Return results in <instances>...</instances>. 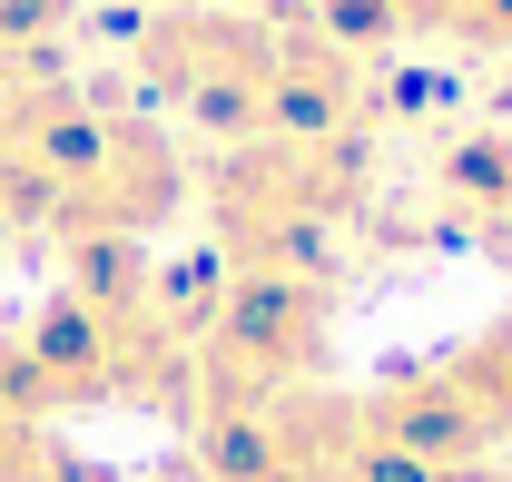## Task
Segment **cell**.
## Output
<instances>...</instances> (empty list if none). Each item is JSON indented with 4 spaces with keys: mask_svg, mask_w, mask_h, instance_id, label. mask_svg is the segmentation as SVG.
I'll use <instances>...</instances> for the list:
<instances>
[{
    "mask_svg": "<svg viewBox=\"0 0 512 482\" xmlns=\"http://www.w3.org/2000/svg\"><path fill=\"white\" fill-rule=\"evenodd\" d=\"M0 237H10V217H0Z\"/></svg>",
    "mask_w": 512,
    "mask_h": 482,
    "instance_id": "obj_8",
    "label": "cell"
},
{
    "mask_svg": "<svg viewBox=\"0 0 512 482\" xmlns=\"http://www.w3.org/2000/svg\"><path fill=\"white\" fill-rule=\"evenodd\" d=\"M365 414H375V433L414 473H434V482H463L473 463L512 453V315L453 335L444 355L404 364V374H384L365 394Z\"/></svg>",
    "mask_w": 512,
    "mask_h": 482,
    "instance_id": "obj_2",
    "label": "cell"
},
{
    "mask_svg": "<svg viewBox=\"0 0 512 482\" xmlns=\"http://www.w3.org/2000/svg\"><path fill=\"white\" fill-rule=\"evenodd\" d=\"M463 187L493 197V207H512V148H473V158H463Z\"/></svg>",
    "mask_w": 512,
    "mask_h": 482,
    "instance_id": "obj_7",
    "label": "cell"
},
{
    "mask_svg": "<svg viewBox=\"0 0 512 482\" xmlns=\"http://www.w3.org/2000/svg\"><path fill=\"white\" fill-rule=\"evenodd\" d=\"M463 482H473V473H463ZM503 482H512V473H503Z\"/></svg>",
    "mask_w": 512,
    "mask_h": 482,
    "instance_id": "obj_9",
    "label": "cell"
},
{
    "mask_svg": "<svg viewBox=\"0 0 512 482\" xmlns=\"http://www.w3.org/2000/svg\"><path fill=\"white\" fill-rule=\"evenodd\" d=\"M0 482H109V463H89L50 414L0 404Z\"/></svg>",
    "mask_w": 512,
    "mask_h": 482,
    "instance_id": "obj_5",
    "label": "cell"
},
{
    "mask_svg": "<svg viewBox=\"0 0 512 482\" xmlns=\"http://www.w3.org/2000/svg\"><path fill=\"white\" fill-rule=\"evenodd\" d=\"M188 482H434V473H414L375 433L365 394L306 384V394H276V404H256V414L197 423Z\"/></svg>",
    "mask_w": 512,
    "mask_h": 482,
    "instance_id": "obj_3",
    "label": "cell"
},
{
    "mask_svg": "<svg viewBox=\"0 0 512 482\" xmlns=\"http://www.w3.org/2000/svg\"><path fill=\"white\" fill-rule=\"evenodd\" d=\"M325 305L316 276L296 266H247L227 296L207 305L197 325V355H188V423H227V414H256L276 394H306L325 364Z\"/></svg>",
    "mask_w": 512,
    "mask_h": 482,
    "instance_id": "obj_1",
    "label": "cell"
},
{
    "mask_svg": "<svg viewBox=\"0 0 512 482\" xmlns=\"http://www.w3.org/2000/svg\"><path fill=\"white\" fill-rule=\"evenodd\" d=\"M335 197H345V158L325 138H266L227 158L217 227L237 246V266H296V237L335 217Z\"/></svg>",
    "mask_w": 512,
    "mask_h": 482,
    "instance_id": "obj_4",
    "label": "cell"
},
{
    "mask_svg": "<svg viewBox=\"0 0 512 482\" xmlns=\"http://www.w3.org/2000/svg\"><path fill=\"white\" fill-rule=\"evenodd\" d=\"M69 20V0H0V50H30Z\"/></svg>",
    "mask_w": 512,
    "mask_h": 482,
    "instance_id": "obj_6",
    "label": "cell"
}]
</instances>
